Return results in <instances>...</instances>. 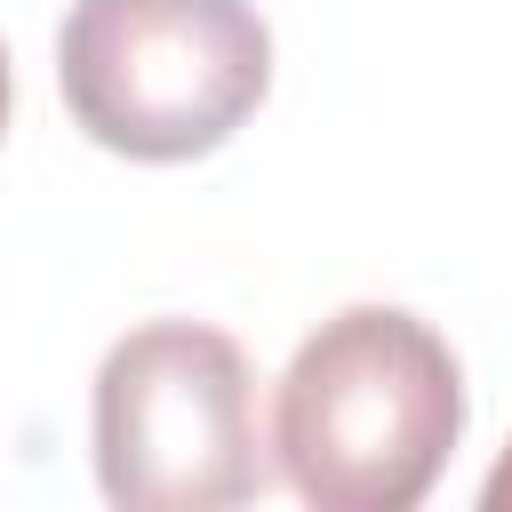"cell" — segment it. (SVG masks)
Here are the masks:
<instances>
[{
  "instance_id": "6da1fadb",
  "label": "cell",
  "mask_w": 512,
  "mask_h": 512,
  "mask_svg": "<svg viewBox=\"0 0 512 512\" xmlns=\"http://www.w3.org/2000/svg\"><path fill=\"white\" fill-rule=\"evenodd\" d=\"M464 432V368L448 336L400 304L320 320L272 400V448L320 512H408L432 496Z\"/></svg>"
},
{
  "instance_id": "5b68a950",
  "label": "cell",
  "mask_w": 512,
  "mask_h": 512,
  "mask_svg": "<svg viewBox=\"0 0 512 512\" xmlns=\"http://www.w3.org/2000/svg\"><path fill=\"white\" fill-rule=\"evenodd\" d=\"M0 128H8V48H0Z\"/></svg>"
},
{
  "instance_id": "3957f363",
  "label": "cell",
  "mask_w": 512,
  "mask_h": 512,
  "mask_svg": "<svg viewBox=\"0 0 512 512\" xmlns=\"http://www.w3.org/2000/svg\"><path fill=\"white\" fill-rule=\"evenodd\" d=\"M96 480L120 512H224L264 488L256 368L224 328L144 320L96 368Z\"/></svg>"
},
{
  "instance_id": "7a4b0ae2",
  "label": "cell",
  "mask_w": 512,
  "mask_h": 512,
  "mask_svg": "<svg viewBox=\"0 0 512 512\" xmlns=\"http://www.w3.org/2000/svg\"><path fill=\"white\" fill-rule=\"evenodd\" d=\"M56 80L104 152L200 160L264 104L272 32L248 0H72Z\"/></svg>"
},
{
  "instance_id": "277c9868",
  "label": "cell",
  "mask_w": 512,
  "mask_h": 512,
  "mask_svg": "<svg viewBox=\"0 0 512 512\" xmlns=\"http://www.w3.org/2000/svg\"><path fill=\"white\" fill-rule=\"evenodd\" d=\"M480 504H488V512H512V448H504V464L488 472V488H480Z\"/></svg>"
}]
</instances>
